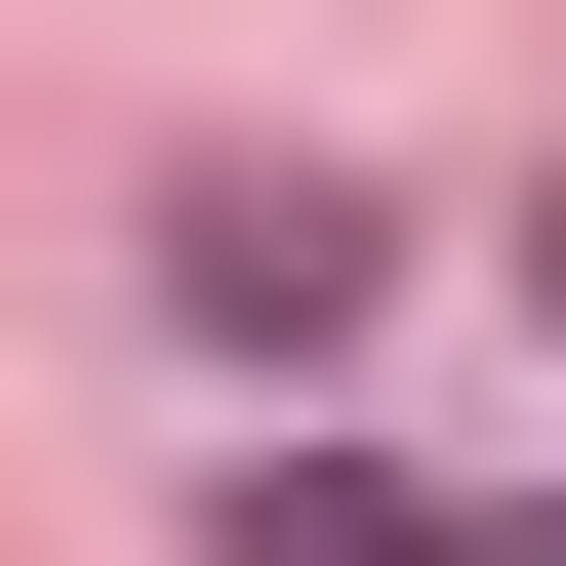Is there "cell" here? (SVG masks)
Returning <instances> with one entry per match:
<instances>
[{
  "instance_id": "6da1fadb",
  "label": "cell",
  "mask_w": 566,
  "mask_h": 566,
  "mask_svg": "<svg viewBox=\"0 0 566 566\" xmlns=\"http://www.w3.org/2000/svg\"><path fill=\"white\" fill-rule=\"evenodd\" d=\"M365 283H405L365 163H163V324L202 365H365Z\"/></svg>"
},
{
  "instance_id": "7a4b0ae2",
  "label": "cell",
  "mask_w": 566,
  "mask_h": 566,
  "mask_svg": "<svg viewBox=\"0 0 566 566\" xmlns=\"http://www.w3.org/2000/svg\"><path fill=\"white\" fill-rule=\"evenodd\" d=\"M526 324H566V163H526Z\"/></svg>"
}]
</instances>
